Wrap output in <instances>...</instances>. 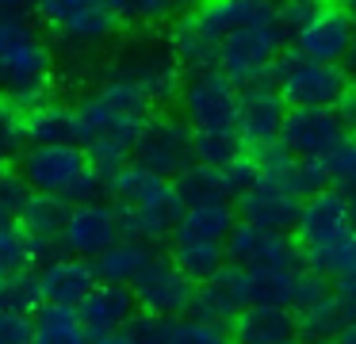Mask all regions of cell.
I'll return each instance as SVG.
<instances>
[{"label": "cell", "mask_w": 356, "mask_h": 344, "mask_svg": "<svg viewBox=\"0 0 356 344\" xmlns=\"http://www.w3.org/2000/svg\"><path fill=\"white\" fill-rule=\"evenodd\" d=\"M111 203H119V211H123L127 237L146 245L172 237L180 214H184V199L177 191V180L149 172L134 161L111 176Z\"/></svg>", "instance_id": "cell-1"}, {"label": "cell", "mask_w": 356, "mask_h": 344, "mask_svg": "<svg viewBox=\"0 0 356 344\" xmlns=\"http://www.w3.org/2000/svg\"><path fill=\"white\" fill-rule=\"evenodd\" d=\"M58 73V54L31 15H16V19H0V92L16 99L19 107H35L47 99L50 81Z\"/></svg>", "instance_id": "cell-2"}, {"label": "cell", "mask_w": 356, "mask_h": 344, "mask_svg": "<svg viewBox=\"0 0 356 344\" xmlns=\"http://www.w3.org/2000/svg\"><path fill=\"white\" fill-rule=\"evenodd\" d=\"M24 183L42 195H62L65 203H92L111 195V180L92 165L85 145H27L16 161Z\"/></svg>", "instance_id": "cell-3"}, {"label": "cell", "mask_w": 356, "mask_h": 344, "mask_svg": "<svg viewBox=\"0 0 356 344\" xmlns=\"http://www.w3.org/2000/svg\"><path fill=\"white\" fill-rule=\"evenodd\" d=\"M108 73H119L127 81H134L149 96L154 111H165L169 104H177L180 88H184V69L172 58L169 38L154 35V31H138V35L123 38Z\"/></svg>", "instance_id": "cell-4"}, {"label": "cell", "mask_w": 356, "mask_h": 344, "mask_svg": "<svg viewBox=\"0 0 356 344\" xmlns=\"http://www.w3.org/2000/svg\"><path fill=\"white\" fill-rule=\"evenodd\" d=\"M142 122L119 115L111 104H104L96 92L77 99V145H85L92 165L104 176H115L123 165L134 161V145H138Z\"/></svg>", "instance_id": "cell-5"}, {"label": "cell", "mask_w": 356, "mask_h": 344, "mask_svg": "<svg viewBox=\"0 0 356 344\" xmlns=\"http://www.w3.org/2000/svg\"><path fill=\"white\" fill-rule=\"evenodd\" d=\"M268 84L284 96L287 107H337L353 88V73L345 65L310 61L291 50L272 65Z\"/></svg>", "instance_id": "cell-6"}, {"label": "cell", "mask_w": 356, "mask_h": 344, "mask_svg": "<svg viewBox=\"0 0 356 344\" xmlns=\"http://www.w3.org/2000/svg\"><path fill=\"white\" fill-rule=\"evenodd\" d=\"M287 42H291V35H287V27L280 23V15L272 12L268 19L238 31L234 38H226V42L218 46V69H222L238 88L261 84L272 76V65L284 58Z\"/></svg>", "instance_id": "cell-7"}, {"label": "cell", "mask_w": 356, "mask_h": 344, "mask_svg": "<svg viewBox=\"0 0 356 344\" xmlns=\"http://www.w3.org/2000/svg\"><path fill=\"white\" fill-rule=\"evenodd\" d=\"M238 84L222 69H203L188 73L180 88V119L192 130H218V134H238Z\"/></svg>", "instance_id": "cell-8"}, {"label": "cell", "mask_w": 356, "mask_h": 344, "mask_svg": "<svg viewBox=\"0 0 356 344\" xmlns=\"http://www.w3.org/2000/svg\"><path fill=\"white\" fill-rule=\"evenodd\" d=\"M134 165L149 168L157 176L177 180L180 172L195 165V145H192V126L180 115L154 111L142 122L138 145H134Z\"/></svg>", "instance_id": "cell-9"}, {"label": "cell", "mask_w": 356, "mask_h": 344, "mask_svg": "<svg viewBox=\"0 0 356 344\" xmlns=\"http://www.w3.org/2000/svg\"><path fill=\"white\" fill-rule=\"evenodd\" d=\"M348 122L337 107H287L284 130H280V149L295 161H325L348 142Z\"/></svg>", "instance_id": "cell-10"}, {"label": "cell", "mask_w": 356, "mask_h": 344, "mask_svg": "<svg viewBox=\"0 0 356 344\" xmlns=\"http://www.w3.org/2000/svg\"><path fill=\"white\" fill-rule=\"evenodd\" d=\"M123 237H127V226H123L119 203H108V199L73 203L70 218H65V229H62V252L96 260L108 249H115Z\"/></svg>", "instance_id": "cell-11"}, {"label": "cell", "mask_w": 356, "mask_h": 344, "mask_svg": "<svg viewBox=\"0 0 356 344\" xmlns=\"http://www.w3.org/2000/svg\"><path fill=\"white\" fill-rule=\"evenodd\" d=\"M226 260L245 272H280V268H302V249L280 229L238 222L226 237Z\"/></svg>", "instance_id": "cell-12"}, {"label": "cell", "mask_w": 356, "mask_h": 344, "mask_svg": "<svg viewBox=\"0 0 356 344\" xmlns=\"http://www.w3.org/2000/svg\"><path fill=\"white\" fill-rule=\"evenodd\" d=\"M131 290H134L138 310L161 313V318H184V313H192V306H195L200 283L188 279V275L172 264V256H154L146 264V272L131 283Z\"/></svg>", "instance_id": "cell-13"}, {"label": "cell", "mask_w": 356, "mask_h": 344, "mask_svg": "<svg viewBox=\"0 0 356 344\" xmlns=\"http://www.w3.org/2000/svg\"><path fill=\"white\" fill-rule=\"evenodd\" d=\"M353 35H356V19L345 12V4H341V0H325L322 12H318L307 27H299L291 35V46H295V54H302V58H310V61L345 65Z\"/></svg>", "instance_id": "cell-14"}, {"label": "cell", "mask_w": 356, "mask_h": 344, "mask_svg": "<svg viewBox=\"0 0 356 344\" xmlns=\"http://www.w3.org/2000/svg\"><path fill=\"white\" fill-rule=\"evenodd\" d=\"M287 119V104L268 81L245 84L238 92V138L249 149H264V145L280 142V130Z\"/></svg>", "instance_id": "cell-15"}, {"label": "cell", "mask_w": 356, "mask_h": 344, "mask_svg": "<svg viewBox=\"0 0 356 344\" xmlns=\"http://www.w3.org/2000/svg\"><path fill=\"white\" fill-rule=\"evenodd\" d=\"M299 214H302V195H295L291 188L268 180V176H257L253 188L238 195V218L264 229L291 234L299 226Z\"/></svg>", "instance_id": "cell-16"}, {"label": "cell", "mask_w": 356, "mask_h": 344, "mask_svg": "<svg viewBox=\"0 0 356 344\" xmlns=\"http://www.w3.org/2000/svg\"><path fill=\"white\" fill-rule=\"evenodd\" d=\"M245 310H249V272L238 264H226L218 275L200 283L192 318L211 321V325H226V321L234 325L238 313H245Z\"/></svg>", "instance_id": "cell-17"}, {"label": "cell", "mask_w": 356, "mask_h": 344, "mask_svg": "<svg viewBox=\"0 0 356 344\" xmlns=\"http://www.w3.org/2000/svg\"><path fill=\"white\" fill-rule=\"evenodd\" d=\"M70 206L73 203H65L62 195H42V191L27 195V203L16 214V226L27 237L31 260H50V252L62 249V229L65 218H70Z\"/></svg>", "instance_id": "cell-18"}, {"label": "cell", "mask_w": 356, "mask_h": 344, "mask_svg": "<svg viewBox=\"0 0 356 344\" xmlns=\"http://www.w3.org/2000/svg\"><path fill=\"white\" fill-rule=\"evenodd\" d=\"M35 275H39L42 302H50V306H73V310H77V306L85 302L88 295H92L96 283H100L92 260L70 256V252L42 260V268H39Z\"/></svg>", "instance_id": "cell-19"}, {"label": "cell", "mask_w": 356, "mask_h": 344, "mask_svg": "<svg viewBox=\"0 0 356 344\" xmlns=\"http://www.w3.org/2000/svg\"><path fill=\"white\" fill-rule=\"evenodd\" d=\"M276 12V4H264V0H207V4L192 8V19L203 35L215 46H222L226 38H234L238 31L253 27V23L268 19Z\"/></svg>", "instance_id": "cell-20"}, {"label": "cell", "mask_w": 356, "mask_h": 344, "mask_svg": "<svg viewBox=\"0 0 356 344\" xmlns=\"http://www.w3.org/2000/svg\"><path fill=\"white\" fill-rule=\"evenodd\" d=\"M81 321L92 336H108V333H123L127 325L138 313V302H134L131 287H119V283H96L92 295L77 306Z\"/></svg>", "instance_id": "cell-21"}, {"label": "cell", "mask_w": 356, "mask_h": 344, "mask_svg": "<svg viewBox=\"0 0 356 344\" xmlns=\"http://www.w3.org/2000/svg\"><path fill=\"white\" fill-rule=\"evenodd\" d=\"M353 226V218H348V195L345 191H318V195L302 199V214H299V241L302 249L307 245H318V241H330V237H337L341 229Z\"/></svg>", "instance_id": "cell-22"}, {"label": "cell", "mask_w": 356, "mask_h": 344, "mask_svg": "<svg viewBox=\"0 0 356 344\" xmlns=\"http://www.w3.org/2000/svg\"><path fill=\"white\" fill-rule=\"evenodd\" d=\"M238 206L230 199H215V203H195L184 206L177 229H172V241H218L226 245V237L238 226Z\"/></svg>", "instance_id": "cell-23"}, {"label": "cell", "mask_w": 356, "mask_h": 344, "mask_svg": "<svg viewBox=\"0 0 356 344\" xmlns=\"http://www.w3.org/2000/svg\"><path fill=\"white\" fill-rule=\"evenodd\" d=\"M27 145H70L77 142V104L62 99H42V104L24 111Z\"/></svg>", "instance_id": "cell-24"}, {"label": "cell", "mask_w": 356, "mask_h": 344, "mask_svg": "<svg viewBox=\"0 0 356 344\" xmlns=\"http://www.w3.org/2000/svg\"><path fill=\"white\" fill-rule=\"evenodd\" d=\"M299 336V321L291 310H272V306H249L234 321V341L238 344H284Z\"/></svg>", "instance_id": "cell-25"}, {"label": "cell", "mask_w": 356, "mask_h": 344, "mask_svg": "<svg viewBox=\"0 0 356 344\" xmlns=\"http://www.w3.org/2000/svg\"><path fill=\"white\" fill-rule=\"evenodd\" d=\"M169 50H172V58L180 61V69L184 73H203V69H218V46L211 42L207 35H203L200 27H195V19L192 15H180L177 23L169 27Z\"/></svg>", "instance_id": "cell-26"}, {"label": "cell", "mask_w": 356, "mask_h": 344, "mask_svg": "<svg viewBox=\"0 0 356 344\" xmlns=\"http://www.w3.org/2000/svg\"><path fill=\"white\" fill-rule=\"evenodd\" d=\"M302 264L330 283L353 275L356 272V229L348 226V229H341L337 237H330V241L307 245V249H302Z\"/></svg>", "instance_id": "cell-27"}, {"label": "cell", "mask_w": 356, "mask_h": 344, "mask_svg": "<svg viewBox=\"0 0 356 344\" xmlns=\"http://www.w3.org/2000/svg\"><path fill=\"white\" fill-rule=\"evenodd\" d=\"M149 260H154V245L134 241V237H123L115 249H108L104 256H96L92 264H96L100 283H119V287H131V283L146 272Z\"/></svg>", "instance_id": "cell-28"}, {"label": "cell", "mask_w": 356, "mask_h": 344, "mask_svg": "<svg viewBox=\"0 0 356 344\" xmlns=\"http://www.w3.org/2000/svg\"><path fill=\"white\" fill-rule=\"evenodd\" d=\"M295 321H299V336L307 344H325V341H333L348 321H356V310L341 302V298L333 295V287H330V295H325L322 302L299 310V313H295Z\"/></svg>", "instance_id": "cell-29"}, {"label": "cell", "mask_w": 356, "mask_h": 344, "mask_svg": "<svg viewBox=\"0 0 356 344\" xmlns=\"http://www.w3.org/2000/svg\"><path fill=\"white\" fill-rule=\"evenodd\" d=\"M35 344H92V333L73 306L42 302L35 310Z\"/></svg>", "instance_id": "cell-30"}, {"label": "cell", "mask_w": 356, "mask_h": 344, "mask_svg": "<svg viewBox=\"0 0 356 344\" xmlns=\"http://www.w3.org/2000/svg\"><path fill=\"white\" fill-rule=\"evenodd\" d=\"M169 256L192 283H207L211 275H218L230 264L226 260V245H218V241H172Z\"/></svg>", "instance_id": "cell-31"}, {"label": "cell", "mask_w": 356, "mask_h": 344, "mask_svg": "<svg viewBox=\"0 0 356 344\" xmlns=\"http://www.w3.org/2000/svg\"><path fill=\"white\" fill-rule=\"evenodd\" d=\"M92 92L104 99V104L115 107L119 115H127V119L146 122L149 115H154V104H149V96H146V92H142L134 81H127V76H119V73H104L100 84H96Z\"/></svg>", "instance_id": "cell-32"}, {"label": "cell", "mask_w": 356, "mask_h": 344, "mask_svg": "<svg viewBox=\"0 0 356 344\" xmlns=\"http://www.w3.org/2000/svg\"><path fill=\"white\" fill-rule=\"evenodd\" d=\"M177 191H180V199H184V206L230 199L226 195V183H222V168H207V165H192L188 172H180Z\"/></svg>", "instance_id": "cell-33"}, {"label": "cell", "mask_w": 356, "mask_h": 344, "mask_svg": "<svg viewBox=\"0 0 356 344\" xmlns=\"http://www.w3.org/2000/svg\"><path fill=\"white\" fill-rule=\"evenodd\" d=\"M39 306H42V290H39V275L31 268L0 279V313H35Z\"/></svg>", "instance_id": "cell-34"}, {"label": "cell", "mask_w": 356, "mask_h": 344, "mask_svg": "<svg viewBox=\"0 0 356 344\" xmlns=\"http://www.w3.org/2000/svg\"><path fill=\"white\" fill-rule=\"evenodd\" d=\"M27 149V130H24V107L0 92V161L16 165Z\"/></svg>", "instance_id": "cell-35"}, {"label": "cell", "mask_w": 356, "mask_h": 344, "mask_svg": "<svg viewBox=\"0 0 356 344\" xmlns=\"http://www.w3.org/2000/svg\"><path fill=\"white\" fill-rule=\"evenodd\" d=\"M195 145V165L226 168L230 161L241 157V138L238 134H218V130H192Z\"/></svg>", "instance_id": "cell-36"}, {"label": "cell", "mask_w": 356, "mask_h": 344, "mask_svg": "<svg viewBox=\"0 0 356 344\" xmlns=\"http://www.w3.org/2000/svg\"><path fill=\"white\" fill-rule=\"evenodd\" d=\"M180 19V4L177 0H127L123 4V23L138 31H154V27H172Z\"/></svg>", "instance_id": "cell-37"}, {"label": "cell", "mask_w": 356, "mask_h": 344, "mask_svg": "<svg viewBox=\"0 0 356 344\" xmlns=\"http://www.w3.org/2000/svg\"><path fill=\"white\" fill-rule=\"evenodd\" d=\"M165 344H230V336L222 333V325H211L200 318H172Z\"/></svg>", "instance_id": "cell-38"}, {"label": "cell", "mask_w": 356, "mask_h": 344, "mask_svg": "<svg viewBox=\"0 0 356 344\" xmlns=\"http://www.w3.org/2000/svg\"><path fill=\"white\" fill-rule=\"evenodd\" d=\"M31 268V249H27L24 229L12 222V226H0V279L4 275H16Z\"/></svg>", "instance_id": "cell-39"}, {"label": "cell", "mask_w": 356, "mask_h": 344, "mask_svg": "<svg viewBox=\"0 0 356 344\" xmlns=\"http://www.w3.org/2000/svg\"><path fill=\"white\" fill-rule=\"evenodd\" d=\"M27 195H31V188L24 183V176L0 161V226H12L16 222L19 206L27 203Z\"/></svg>", "instance_id": "cell-40"}, {"label": "cell", "mask_w": 356, "mask_h": 344, "mask_svg": "<svg viewBox=\"0 0 356 344\" xmlns=\"http://www.w3.org/2000/svg\"><path fill=\"white\" fill-rule=\"evenodd\" d=\"M325 176H330L333 191H345V195H356V138H348L333 157L322 161Z\"/></svg>", "instance_id": "cell-41"}, {"label": "cell", "mask_w": 356, "mask_h": 344, "mask_svg": "<svg viewBox=\"0 0 356 344\" xmlns=\"http://www.w3.org/2000/svg\"><path fill=\"white\" fill-rule=\"evenodd\" d=\"M169 325H172V318H161V313L138 310V313H134V321L127 325V333H131L138 344H165V336H169Z\"/></svg>", "instance_id": "cell-42"}, {"label": "cell", "mask_w": 356, "mask_h": 344, "mask_svg": "<svg viewBox=\"0 0 356 344\" xmlns=\"http://www.w3.org/2000/svg\"><path fill=\"white\" fill-rule=\"evenodd\" d=\"M0 344H35V313H0Z\"/></svg>", "instance_id": "cell-43"}, {"label": "cell", "mask_w": 356, "mask_h": 344, "mask_svg": "<svg viewBox=\"0 0 356 344\" xmlns=\"http://www.w3.org/2000/svg\"><path fill=\"white\" fill-rule=\"evenodd\" d=\"M330 287H333V295H337L341 302L356 310V272H353V275H345V279H337V283H330Z\"/></svg>", "instance_id": "cell-44"}, {"label": "cell", "mask_w": 356, "mask_h": 344, "mask_svg": "<svg viewBox=\"0 0 356 344\" xmlns=\"http://www.w3.org/2000/svg\"><path fill=\"white\" fill-rule=\"evenodd\" d=\"M35 8V0H0V19H16Z\"/></svg>", "instance_id": "cell-45"}, {"label": "cell", "mask_w": 356, "mask_h": 344, "mask_svg": "<svg viewBox=\"0 0 356 344\" xmlns=\"http://www.w3.org/2000/svg\"><path fill=\"white\" fill-rule=\"evenodd\" d=\"M337 111H341V119L348 122V130H353V126H356V84L348 88V96L337 104Z\"/></svg>", "instance_id": "cell-46"}, {"label": "cell", "mask_w": 356, "mask_h": 344, "mask_svg": "<svg viewBox=\"0 0 356 344\" xmlns=\"http://www.w3.org/2000/svg\"><path fill=\"white\" fill-rule=\"evenodd\" d=\"M92 344H138V341H134V336H131V333H127V329H123V333H108V336H92Z\"/></svg>", "instance_id": "cell-47"}, {"label": "cell", "mask_w": 356, "mask_h": 344, "mask_svg": "<svg viewBox=\"0 0 356 344\" xmlns=\"http://www.w3.org/2000/svg\"><path fill=\"white\" fill-rule=\"evenodd\" d=\"M325 344H356V321H348V325L341 329V333L333 336V341H325Z\"/></svg>", "instance_id": "cell-48"}, {"label": "cell", "mask_w": 356, "mask_h": 344, "mask_svg": "<svg viewBox=\"0 0 356 344\" xmlns=\"http://www.w3.org/2000/svg\"><path fill=\"white\" fill-rule=\"evenodd\" d=\"M92 4L96 8H108V12H115L119 19H123V4H127V0H92Z\"/></svg>", "instance_id": "cell-49"}, {"label": "cell", "mask_w": 356, "mask_h": 344, "mask_svg": "<svg viewBox=\"0 0 356 344\" xmlns=\"http://www.w3.org/2000/svg\"><path fill=\"white\" fill-rule=\"evenodd\" d=\"M345 69L356 76V35H353V46H348V58H345Z\"/></svg>", "instance_id": "cell-50"}, {"label": "cell", "mask_w": 356, "mask_h": 344, "mask_svg": "<svg viewBox=\"0 0 356 344\" xmlns=\"http://www.w3.org/2000/svg\"><path fill=\"white\" fill-rule=\"evenodd\" d=\"M348 218H353V229H356V195H348Z\"/></svg>", "instance_id": "cell-51"}, {"label": "cell", "mask_w": 356, "mask_h": 344, "mask_svg": "<svg viewBox=\"0 0 356 344\" xmlns=\"http://www.w3.org/2000/svg\"><path fill=\"white\" fill-rule=\"evenodd\" d=\"M180 8H188V12H192V8H200V4H207V0H177Z\"/></svg>", "instance_id": "cell-52"}, {"label": "cell", "mask_w": 356, "mask_h": 344, "mask_svg": "<svg viewBox=\"0 0 356 344\" xmlns=\"http://www.w3.org/2000/svg\"><path fill=\"white\" fill-rule=\"evenodd\" d=\"M341 4H345V12H348V15H353V19H356V0H341Z\"/></svg>", "instance_id": "cell-53"}, {"label": "cell", "mask_w": 356, "mask_h": 344, "mask_svg": "<svg viewBox=\"0 0 356 344\" xmlns=\"http://www.w3.org/2000/svg\"><path fill=\"white\" fill-rule=\"evenodd\" d=\"M284 344H307V341H302V336H291V341H284Z\"/></svg>", "instance_id": "cell-54"}, {"label": "cell", "mask_w": 356, "mask_h": 344, "mask_svg": "<svg viewBox=\"0 0 356 344\" xmlns=\"http://www.w3.org/2000/svg\"><path fill=\"white\" fill-rule=\"evenodd\" d=\"M264 4H280V0H264Z\"/></svg>", "instance_id": "cell-55"}, {"label": "cell", "mask_w": 356, "mask_h": 344, "mask_svg": "<svg viewBox=\"0 0 356 344\" xmlns=\"http://www.w3.org/2000/svg\"><path fill=\"white\" fill-rule=\"evenodd\" d=\"M353 138H356V126H353Z\"/></svg>", "instance_id": "cell-56"}]
</instances>
